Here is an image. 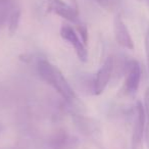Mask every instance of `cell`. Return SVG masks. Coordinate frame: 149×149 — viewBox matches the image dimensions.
I'll use <instances>...</instances> for the list:
<instances>
[{
	"instance_id": "obj_4",
	"label": "cell",
	"mask_w": 149,
	"mask_h": 149,
	"mask_svg": "<svg viewBox=\"0 0 149 149\" xmlns=\"http://www.w3.org/2000/svg\"><path fill=\"white\" fill-rule=\"evenodd\" d=\"M47 11L54 13V15L64 19L65 21L74 24V25L81 23L79 19L78 9L74 8L72 5L65 3L62 0H48Z\"/></svg>"
},
{
	"instance_id": "obj_3",
	"label": "cell",
	"mask_w": 149,
	"mask_h": 149,
	"mask_svg": "<svg viewBox=\"0 0 149 149\" xmlns=\"http://www.w3.org/2000/svg\"><path fill=\"white\" fill-rule=\"evenodd\" d=\"M60 36L63 40L70 44L74 47V52L78 58L81 61L86 62L88 59V51L86 48V44L80 39L77 31L68 24H63L60 28Z\"/></svg>"
},
{
	"instance_id": "obj_17",
	"label": "cell",
	"mask_w": 149,
	"mask_h": 149,
	"mask_svg": "<svg viewBox=\"0 0 149 149\" xmlns=\"http://www.w3.org/2000/svg\"><path fill=\"white\" fill-rule=\"evenodd\" d=\"M4 131V126H3V124L1 122H0V135L2 134V132Z\"/></svg>"
},
{
	"instance_id": "obj_14",
	"label": "cell",
	"mask_w": 149,
	"mask_h": 149,
	"mask_svg": "<svg viewBox=\"0 0 149 149\" xmlns=\"http://www.w3.org/2000/svg\"><path fill=\"white\" fill-rule=\"evenodd\" d=\"M15 4H17L15 0H0V7L2 8H8L13 10L15 8H17Z\"/></svg>"
},
{
	"instance_id": "obj_16",
	"label": "cell",
	"mask_w": 149,
	"mask_h": 149,
	"mask_svg": "<svg viewBox=\"0 0 149 149\" xmlns=\"http://www.w3.org/2000/svg\"><path fill=\"white\" fill-rule=\"evenodd\" d=\"M70 2H72V5L74 7V8L78 9V2H77V0H70Z\"/></svg>"
},
{
	"instance_id": "obj_6",
	"label": "cell",
	"mask_w": 149,
	"mask_h": 149,
	"mask_svg": "<svg viewBox=\"0 0 149 149\" xmlns=\"http://www.w3.org/2000/svg\"><path fill=\"white\" fill-rule=\"evenodd\" d=\"M80 142L74 136H70L65 130H58L48 139V149H78Z\"/></svg>"
},
{
	"instance_id": "obj_13",
	"label": "cell",
	"mask_w": 149,
	"mask_h": 149,
	"mask_svg": "<svg viewBox=\"0 0 149 149\" xmlns=\"http://www.w3.org/2000/svg\"><path fill=\"white\" fill-rule=\"evenodd\" d=\"M77 26V33L78 34H80L81 35V39H82V41L84 42L85 44H87V42H88V30H87V27H86L84 24H82V23H80V24H78V25H76Z\"/></svg>"
},
{
	"instance_id": "obj_8",
	"label": "cell",
	"mask_w": 149,
	"mask_h": 149,
	"mask_svg": "<svg viewBox=\"0 0 149 149\" xmlns=\"http://www.w3.org/2000/svg\"><path fill=\"white\" fill-rule=\"evenodd\" d=\"M113 33L116 43L126 49H134V41L132 39L129 29L120 15H116L113 21Z\"/></svg>"
},
{
	"instance_id": "obj_11",
	"label": "cell",
	"mask_w": 149,
	"mask_h": 149,
	"mask_svg": "<svg viewBox=\"0 0 149 149\" xmlns=\"http://www.w3.org/2000/svg\"><path fill=\"white\" fill-rule=\"evenodd\" d=\"M144 112H145V132L144 138L147 148L149 149V87L144 94Z\"/></svg>"
},
{
	"instance_id": "obj_15",
	"label": "cell",
	"mask_w": 149,
	"mask_h": 149,
	"mask_svg": "<svg viewBox=\"0 0 149 149\" xmlns=\"http://www.w3.org/2000/svg\"><path fill=\"white\" fill-rule=\"evenodd\" d=\"M145 52L147 57V64H148V72H149V28L145 35Z\"/></svg>"
},
{
	"instance_id": "obj_9",
	"label": "cell",
	"mask_w": 149,
	"mask_h": 149,
	"mask_svg": "<svg viewBox=\"0 0 149 149\" xmlns=\"http://www.w3.org/2000/svg\"><path fill=\"white\" fill-rule=\"evenodd\" d=\"M72 120L78 130L87 137H92L97 134V132H99L97 124L90 118L84 116L82 114H72Z\"/></svg>"
},
{
	"instance_id": "obj_5",
	"label": "cell",
	"mask_w": 149,
	"mask_h": 149,
	"mask_svg": "<svg viewBox=\"0 0 149 149\" xmlns=\"http://www.w3.org/2000/svg\"><path fill=\"white\" fill-rule=\"evenodd\" d=\"M113 74V57L109 56L105 59L104 63L99 68L93 81V93L100 95L107 87L108 83L111 80Z\"/></svg>"
},
{
	"instance_id": "obj_7",
	"label": "cell",
	"mask_w": 149,
	"mask_h": 149,
	"mask_svg": "<svg viewBox=\"0 0 149 149\" xmlns=\"http://www.w3.org/2000/svg\"><path fill=\"white\" fill-rule=\"evenodd\" d=\"M134 126L132 133V149H139L145 132V112L144 106L140 101L137 102Z\"/></svg>"
},
{
	"instance_id": "obj_12",
	"label": "cell",
	"mask_w": 149,
	"mask_h": 149,
	"mask_svg": "<svg viewBox=\"0 0 149 149\" xmlns=\"http://www.w3.org/2000/svg\"><path fill=\"white\" fill-rule=\"evenodd\" d=\"M93 1L98 3L102 8L106 9V10L116 11V9L120 8L122 0H93Z\"/></svg>"
},
{
	"instance_id": "obj_2",
	"label": "cell",
	"mask_w": 149,
	"mask_h": 149,
	"mask_svg": "<svg viewBox=\"0 0 149 149\" xmlns=\"http://www.w3.org/2000/svg\"><path fill=\"white\" fill-rule=\"evenodd\" d=\"M141 80V66L135 59H130L127 62L125 72V83L123 92L126 95H133L137 92Z\"/></svg>"
},
{
	"instance_id": "obj_10",
	"label": "cell",
	"mask_w": 149,
	"mask_h": 149,
	"mask_svg": "<svg viewBox=\"0 0 149 149\" xmlns=\"http://www.w3.org/2000/svg\"><path fill=\"white\" fill-rule=\"evenodd\" d=\"M21 15L22 11L19 7H17V8H15L11 11L8 19V32L10 34V36H13L17 33L19 26V22H21Z\"/></svg>"
},
{
	"instance_id": "obj_1",
	"label": "cell",
	"mask_w": 149,
	"mask_h": 149,
	"mask_svg": "<svg viewBox=\"0 0 149 149\" xmlns=\"http://www.w3.org/2000/svg\"><path fill=\"white\" fill-rule=\"evenodd\" d=\"M37 70L40 78L46 84L51 86L66 102L72 103L78 99L76 92L72 90L61 70L56 65L46 59H40L37 63Z\"/></svg>"
}]
</instances>
